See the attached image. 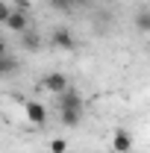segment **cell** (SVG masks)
<instances>
[{"label": "cell", "instance_id": "5", "mask_svg": "<svg viewBox=\"0 0 150 153\" xmlns=\"http://www.w3.org/2000/svg\"><path fill=\"white\" fill-rule=\"evenodd\" d=\"M132 150V135L127 130H115L112 133V153H130Z\"/></svg>", "mask_w": 150, "mask_h": 153}, {"label": "cell", "instance_id": "8", "mask_svg": "<svg viewBox=\"0 0 150 153\" xmlns=\"http://www.w3.org/2000/svg\"><path fill=\"white\" fill-rule=\"evenodd\" d=\"M18 71V59L12 56H0V76H9V74H15Z\"/></svg>", "mask_w": 150, "mask_h": 153}, {"label": "cell", "instance_id": "1", "mask_svg": "<svg viewBox=\"0 0 150 153\" xmlns=\"http://www.w3.org/2000/svg\"><path fill=\"white\" fill-rule=\"evenodd\" d=\"M38 88H41V91H47V94H53V97H59L62 91H68V88H71V79L62 74V71H50V74L41 76Z\"/></svg>", "mask_w": 150, "mask_h": 153}, {"label": "cell", "instance_id": "13", "mask_svg": "<svg viewBox=\"0 0 150 153\" xmlns=\"http://www.w3.org/2000/svg\"><path fill=\"white\" fill-rule=\"evenodd\" d=\"M0 56H9V44H6L3 38H0Z\"/></svg>", "mask_w": 150, "mask_h": 153}, {"label": "cell", "instance_id": "10", "mask_svg": "<svg viewBox=\"0 0 150 153\" xmlns=\"http://www.w3.org/2000/svg\"><path fill=\"white\" fill-rule=\"evenodd\" d=\"M135 30L144 33V36H150V9H141V12L135 15Z\"/></svg>", "mask_w": 150, "mask_h": 153}, {"label": "cell", "instance_id": "11", "mask_svg": "<svg viewBox=\"0 0 150 153\" xmlns=\"http://www.w3.org/2000/svg\"><path fill=\"white\" fill-rule=\"evenodd\" d=\"M50 150L53 153H65L68 150V141H65V138H53V141H50Z\"/></svg>", "mask_w": 150, "mask_h": 153}, {"label": "cell", "instance_id": "6", "mask_svg": "<svg viewBox=\"0 0 150 153\" xmlns=\"http://www.w3.org/2000/svg\"><path fill=\"white\" fill-rule=\"evenodd\" d=\"M59 109H82V97L76 94V91H62L59 94Z\"/></svg>", "mask_w": 150, "mask_h": 153}, {"label": "cell", "instance_id": "12", "mask_svg": "<svg viewBox=\"0 0 150 153\" xmlns=\"http://www.w3.org/2000/svg\"><path fill=\"white\" fill-rule=\"evenodd\" d=\"M9 12H12V3L0 0V24H6V18H9Z\"/></svg>", "mask_w": 150, "mask_h": 153}, {"label": "cell", "instance_id": "4", "mask_svg": "<svg viewBox=\"0 0 150 153\" xmlns=\"http://www.w3.org/2000/svg\"><path fill=\"white\" fill-rule=\"evenodd\" d=\"M3 27H6V30H12V33H18V36H21V33H27V30H30V18H27V12H21V9H12Z\"/></svg>", "mask_w": 150, "mask_h": 153}, {"label": "cell", "instance_id": "3", "mask_svg": "<svg viewBox=\"0 0 150 153\" xmlns=\"http://www.w3.org/2000/svg\"><path fill=\"white\" fill-rule=\"evenodd\" d=\"M50 44L59 47V50H65V53L76 50V41H74V36H71V30H68V27H56V30L50 33Z\"/></svg>", "mask_w": 150, "mask_h": 153}, {"label": "cell", "instance_id": "7", "mask_svg": "<svg viewBox=\"0 0 150 153\" xmlns=\"http://www.w3.org/2000/svg\"><path fill=\"white\" fill-rule=\"evenodd\" d=\"M79 118H82V109H59V121L65 127H76Z\"/></svg>", "mask_w": 150, "mask_h": 153}, {"label": "cell", "instance_id": "2", "mask_svg": "<svg viewBox=\"0 0 150 153\" xmlns=\"http://www.w3.org/2000/svg\"><path fill=\"white\" fill-rule=\"evenodd\" d=\"M24 118L30 127H44L47 124V109L41 100H24Z\"/></svg>", "mask_w": 150, "mask_h": 153}, {"label": "cell", "instance_id": "9", "mask_svg": "<svg viewBox=\"0 0 150 153\" xmlns=\"http://www.w3.org/2000/svg\"><path fill=\"white\" fill-rule=\"evenodd\" d=\"M21 44H24V47H27V50H38V47H41V38L36 36V33H33V30H27V33H21Z\"/></svg>", "mask_w": 150, "mask_h": 153}]
</instances>
